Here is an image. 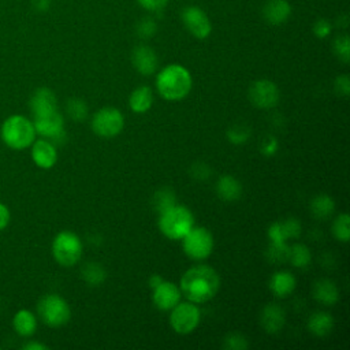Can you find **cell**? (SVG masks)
Here are the masks:
<instances>
[{"label":"cell","mask_w":350,"mask_h":350,"mask_svg":"<svg viewBox=\"0 0 350 350\" xmlns=\"http://www.w3.org/2000/svg\"><path fill=\"white\" fill-rule=\"evenodd\" d=\"M220 287L217 272L205 264L187 269L180 278V293L193 304H204L212 299Z\"/></svg>","instance_id":"6da1fadb"},{"label":"cell","mask_w":350,"mask_h":350,"mask_svg":"<svg viewBox=\"0 0 350 350\" xmlns=\"http://www.w3.org/2000/svg\"><path fill=\"white\" fill-rule=\"evenodd\" d=\"M191 75L180 64H168L164 67L157 78L156 88L160 96L168 101H179L185 98L191 89Z\"/></svg>","instance_id":"7a4b0ae2"},{"label":"cell","mask_w":350,"mask_h":350,"mask_svg":"<svg viewBox=\"0 0 350 350\" xmlns=\"http://www.w3.org/2000/svg\"><path fill=\"white\" fill-rule=\"evenodd\" d=\"M3 142L15 150H22L36 141V129L31 120L23 115L8 116L0 129Z\"/></svg>","instance_id":"3957f363"},{"label":"cell","mask_w":350,"mask_h":350,"mask_svg":"<svg viewBox=\"0 0 350 350\" xmlns=\"http://www.w3.org/2000/svg\"><path fill=\"white\" fill-rule=\"evenodd\" d=\"M194 227V217L189 208L175 204L160 213L159 228L170 239H182Z\"/></svg>","instance_id":"277c9868"},{"label":"cell","mask_w":350,"mask_h":350,"mask_svg":"<svg viewBox=\"0 0 350 350\" xmlns=\"http://www.w3.org/2000/svg\"><path fill=\"white\" fill-rule=\"evenodd\" d=\"M82 242L79 237L71 231H60L52 242L53 258L63 267L75 265L82 256Z\"/></svg>","instance_id":"5b68a950"},{"label":"cell","mask_w":350,"mask_h":350,"mask_svg":"<svg viewBox=\"0 0 350 350\" xmlns=\"http://www.w3.org/2000/svg\"><path fill=\"white\" fill-rule=\"evenodd\" d=\"M37 312L41 320L49 327L64 325L71 317L67 301L57 294L44 295L37 304Z\"/></svg>","instance_id":"8992f818"},{"label":"cell","mask_w":350,"mask_h":350,"mask_svg":"<svg viewBox=\"0 0 350 350\" xmlns=\"http://www.w3.org/2000/svg\"><path fill=\"white\" fill-rule=\"evenodd\" d=\"M183 252L193 260H204L213 250V237L205 227H193L182 238Z\"/></svg>","instance_id":"52a82bcc"},{"label":"cell","mask_w":350,"mask_h":350,"mask_svg":"<svg viewBox=\"0 0 350 350\" xmlns=\"http://www.w3.org/2000/svg\"><path fill=\"white\" fill-rule=\"evenodd\" d=\"M124 126L123 113L115 107H104L98 109L92 119V130L94 134L105 138L118 135Z\"/></svg>","instance_id":"ba28073f"},{"label":"cell","mask_w":350,"mask_h":350,"mask_svg":"<svg viewBox=\"0 0 350 350\" xmlns=\"http://www.w3.org/2000/svg\"><path fill=\"white\" fill-rule=\"evenodd\" d=\"M201 312L193 302H182L176 304L171 309L170 324L175 332L186 335L197 328L200 324Z\"/></svg>","instance_id":"9c48e42d"},{"label":"cell","mask_w":350,"mask_h":350,"mask_svg":"<svg viewBox=\"0 0 350 350\" xmlns=\"http://www.w3.org/2000/svg\"><path fill=\"white\" fill-rule=\"evenodd\" d=\"M33 124L36 129V134L49 139L55 146L56 144H63L66 138L64 120L59 111L41 116H34Z\"/></svg>","instance_id":"30bf717a"},{"label":"cell","mask_w":350,"mask_h":350,"mask_svg":"<svg viewBox=\"0 0 350 350\" xmlns=\"http://www.w3.org/2000/svg\"><path fill=\"white\" fill-rule=\"evenodd\" d=\"M182 22L185 27L190 31L191 36H194L198 40L206 38L212 31V23L208 18V15L196 5H189L182 10Z\"/></svg>","instance_id":"8fae6325"},{"label":"cell","mask_w":350,"mask_h":350,"mask_svg":"<svg viewBox=\"0 0 350 350\" xmlns=\"http://www.w3.org/2000/svg\"><path fill=\"white\" fill-rule=\"evenodd\" d=\"M279 97L278 86L268 79H258L249 88V98L257 108H273L279 103Z\"/></svg>","instance_id":"7c38bea8"},{"label":"cell","mask_w":350,"mask_h":350,"mask_svg":"<svg viewBox=\"0 0 350 350\" xmlns=\"http://www.w3.org/2000/svg\"><path fill=\"white\" fill-rule=\"evenodd\" d=\"M31 159L42 170L52 168L57 160L56 146L49 139H37L31 144Z\"/></svg>","instance_id":"4fadbf2b"},{"label":"cell","mask_w":350,"mask_h":350,"mask_svg":"<svg viewBox=\"0 0 350 350\" xmlns=\"http://www.w3.org/2000/svg\"><path fill=\"white\" fill-rule=\"evenodd\" d=\"M180 299V288L172 282L163 280L153 288V302L160 310H171Z\"/></svg>","instance_id":"5bb4252c"},{"label":"cell","mask_w":350,"mask_h":350,"mask_svg":"<svg viewBox=\"0 0 350 350\" xmlns=\"http://www.w3.org/2000/svg\"><path fill=\"white\" fill-rule=\"evenodd\" d=\"M131 62L135 70L142 75H152L159 66V59L156 52L148 45L135 46L131 55Z\"/></svg>","instance_id":"9a60e30c"},{"label":"cell","mask_w":350,"mask_h":350,"mask_svg":"<svg viewBox=\"0 0 350 350\" xmlns=\"http://www.w3.org/2000/svg\"><path fill=\"white\" fill-rule=\"evenodd\" d=\"M30 109L34 116L46 115L57 111V98L48 88H38L30 97Z\"/></svg>","instance_id":"2e32d148"},{"label":"cell","mask_w":350,"mask_h":350,"mask_svg":"<svg viewBox=\"0 0 350 350\" xmlns=\"http://www.w3.org/2000/svg\"><path fill=\"white\" fill-rule=\"evenodd\" d=\"M291 15V5L287 0H268L262 7V16L269 25H282Z\"/></svg>","instance_id":"e0dca14e"},{"label":"cell","mask_w":350,"mask_h":350,"mask_svg":"<svg viewBox=\"0 0 350 350\" xmlns=\"http://www.w3.org/2000/svg\"><path fill=\"white\" fill-rule=\"evenodd\" d=\"M260 320H261L262 328L268 334H276L283 328L286 323V314L280 305L268 304L267 306H264Z\"/></svg>","instance_id":"ac0fdd59"},{"label":"cell","mask_w":350,"mask_h":350,"mask_svg":"<svg viewBox=\"0 0 350 350\" xmlns=\"http://www.w3.org/2000/svg\"><path fill=\"white\" fill-rule=\"evenodd\" d=\"M295 284H297V280L294 275L288 271H279L273 273L269 280L271 291L279 298H284L290 295L294 291Z\"/></svg>","instance_id":"d6986e66"},{"label":"cell","mask_w":350,"mask_h":350,"mask_svg":"<svg viewBox=\"0 0 350 350\" xmlns=\"http://www.w3.org/2000/svg\"><path fill=\"white\" fill-rule=\"evenodd\" d=\"M313 298L323 305H334L339 299L336 284L328 279H320L313 284Z\"/></svg>","instance_id":"ffe728a7"},{"label":"cell","mask_w":350,"mask_h":350,"mask_svg":"<svg viewBox=\"0 0 350 350\" xmlns=\"http://www.w3.org/2000/svg\"><path fill=\"white\" fill-rule=\"evenodd\" d=\"M12 327L21 336H31L37 329V317L27 309H21L12 319Z\"/></svg>","instance_id":"44dd1931"},{"label":"cell","mask_w":350,"mask_h":350,"mask_svg":"<svg viewBox=\"0 0 350 350\" xmlns=\"http://www.w3.org/2000/svg\"><path fill=\"white\" fill-rule=\"evenodd\" d=\"M216 193L224 201H235L242 194V185L231 175H223L216 183Z\"/></svg>","instance_id":"7402d4cb"},{"label":"cell","mask_w":350,"mask_h":350,"mask_svg":"<svg viewBox=\"0 0 350 350\" xmlns=\"http://www.w3.org/2000/svg\"><path fill=\"white\" fill-rule=\"evenodd\" d=\"M153 104V92L149 86H138L131 94L129 100L130 108L135 113H144L150 109Z\"/></svg>","instance_id":"603a6c76"},{"label":"cell","mask_w":350,"mask_h":350,"mask_svg":"<svg viewBox=\"0 0 350 350\" xmlns=\"http://www.w3.org/2000/svg\"><path fill=\"white\" fill-rule=\"evenodd\" d=\"M308 328L316 336H327L334 328V319L327 312H316L309 317Z\"/></svg>","instance_id":"cb8c5ba5"},{"label":"cell","mask_w":350,"mask_h":350,"mask_svg":"<svg viewBox=\"0 0 350 350\" xmlns=\"http://www.w3.org/2000/svg\"><path fill=\"white\" fill-rule=\"evenodd\" d=\"M335 211V202L328 194H319L310 202V212L316 219L325 220Z\"/></svg>","instance_id":"d4e9b609"},{"label":"cell","mask_w":350,"mask_h":350,"mask_svg":"<svg viewBox=\"0 0 350 350\" xmlns=\"http://www.w3.org/2000/svg\"><path fill=\"white\" fill-rule=\"evenodd\" d=\"M288 261L295 268L308 267L312 261V254H310L309 247H306L302 243H295V245L290 246V249H288Z\"/></svg>","instance_id":"484cf974"},{"label":"cell","mask_w":350,"mask_h":350,"mask_svg":"<svg viewBox=\"0 0 350 350\" xmlns=\"http://www.w3.org/2000/svg\"><path fill=\"white\" fill-rule=\"evenodd\" d=\"M81 273H82L83 280L90 286H100L105 280V276H107L104 268L97 262L85 264Z\"/></svg>","instance_id":"4316f807"},{"label":"cell","mask_w":350,"mask_h":350,"mask_svg":"<svg viewBox=\"0 0 350 350\" xmlns=\"http://www.w3.org/2000/svg\"><path fill=\"white\" fill-rule=\"evenodd\" d=\"M176 204L175 193L170 189H161L153 196V206L159 213H163L164 211L170 209Z\"/></svg>","instance_id":"83f0119b"},{"label":"cell","mask_w":350,"mask_h":350,"mask_svg":"<svg viewBox=\"0 0 350 350\" xmlns=\"http://www.w3.org/2000/svg\"><path fill=\"white\" fill-rule=\"evenodd\" d=\"M332 234L340 242H347L350 238V217L347 213L339 215L332 223Z\"/></svg>","instance_id":"f1b7e54d"},{"label":"cell","mask_w":350,"mask_h":350,"mask_svg":"<svg viewBox=\"0 0 350 350\" xmlns=\"http://www.w3.org/2000/svg\"><path fill=\"white\" fill-rule=\"evenodd\" d=\"M288 249L290 246L286 245V242H272L269 243L267 249V258L271 262L282 264L288 260Z\"/></svg>","instance_id":"f546056e"},{"label":"cell","mask_w":350,"mask_h":350,"mask_svg":"<svg viewBox=\"0 0 350 350\" xmlns=\"http://www.w3.org/2000/svg\"><path fill=\"white\" fill-rule=\"evenodd\" d=\"M67 113L71 119L82 122L88 116V105L81 98H70L67 103Z\"/></svg>","instance_id":"4dcf8cb0"},{"label":"cell","mask_w":350,"mask_h":350,"mask_svg":"<svg viewBox=\"0 0 350 350\" xmlns=\"http://www.w3.org/2000/svg\"><path fill=\"white\" fill-rule=\"evenodd\" d=\"M334 52L339 60L347 63L350 60V41L347 34L338 36L334 41Z\"/></svg>","instance_id":"1f68e13d"},{"label":"cell","mask_w":350,"mask_h":350,"mask_svg":"<svg viewBox=\"0 0 350 350\" xmlns=\"http://www.w3.org/2000/svg\"><path fill=\"white\" fill-rule=\"evenodd\" d=\"M137 34L139 38H144V40H148L150 37H153L157 31V23L153 18L150 16H145L142 19H139V22L137 23Z\"/></svg>","instance_id":"d6a6232c"},{"label":"cell","mask_w":350,"mask_h":350,"mask_svg":"<svg viewBox=\"0 0 350 350\" xmlns=\"http://www.w3.org/2000/svg\"><path fill=\"white\" fill-rule=\"evenodd\" d=\"M247 346V339L242 334L232 332L224 338V349L227 350H246Z\"/></svg>","instance_id":"836d02e7"},{"label":"cell","mask_w":350,"mask_h":350,"mask_svg":"<svg viewBox=\"0 0 350 350\" xmlns=\"http://www.w3.org/2000/svg\"><path fill=\"white\" fill-rule=\"evenodd\" d=\"M227 137L232 144L239 145V144H245L247 141V138L250 137V131L247 127H245L242 124H237L227 131Z\"/></svg>","instance_id":"e575fe53"},{"label":"cell","mask_w":350,"mask_h":350,"mask_svg":"<svg viewBox=\"0 0 350 350\" xmlns=\"http://www.w3.org/2000/svg\"><path fill=\"white\" fill-rule=\"evenodd\" d=\"M282 227H283L286 239L298 238L299 234H301V224H299V221H298L297 219H294V217H290V219L282 221Z\"/></svg>","instance_id":"d590c367"},{"label":"cell","mask_w":350,"mask_h":350,"mask_svg":"<svg viewBox=\"0 0 350 350\" xmlns=\"http://www.w3.org/2000/svg\"><path fill=\"white\" fill-rule=\"evenodd\" d=\"M331 30H332L331 23H329L327 19H324V18H320V19H317V21L313 23V33H314V36L319 37V38H325V37H328L329 33H331Z\"/></svg>","instance_id":"8d00e7d4"},{"label":"cell","mask_w":350,"mask_h":350,"mask_svg":"<svg viewBox=\"0 0 350 350\" xmlns=\"http://www.w3.org/2000/svg\"><path fill=\"white\" fill-rule=\"evenodd\" d=\"M138 4L150 12H160L165 8L168 0H137Z\"/></svg>","instance_id":"74e56055"},{"label":"cell","mask_w":350,"mask_h":350,"mask_svg":"<svg viewBox=\"0 0 350 350\" xmlns=\"http://www.w3.org/2000/svg\"><path fill=\"white\" fill-rule=\"evenodd\" d=\"M268 237L272 242H286V235L282 227V221H276L273 224H271L269 230H268Z\"/></svg>","instance_id":"f35d334b"},{"label":"cell","mask_w":350,"mask_h":350,"mask_svg":"<svg viewBox=\"0 0 350 350\" xmlns=\"http://www.w3.org/2000/svg\"><path fill=\"white\" fill-rule=\"evenodd\" d=\"M335 90L343 96V97H347L349 93H350V79L346 74L343 75H339L336 79H335Z\"/></svg>","instance_id":"ab89813d"},{"label":"cell","mask_w":350,"mask_h":350,"mask_svg":"<svg viewBox=\"0 0 350 350\" xmlns=\"http://www.w3.org/2000/svg\"><path fill=\"white\" fill-rule=\"evenodd\" d=\"M191 175L196 176L197 179H206V178H209V168H208L205 164L196 163V164L193 165Z\"/></svg>","instance_id":"60d3db41"},{"label":"cell","mask_w":350,"mask_h":350,"mask_svg":"<svg viewBox=\"0 0 350 350\" xmlns=\"http://www.w3.org/2000/svg\"><path fill=\"white\" fill-rule=\"evenodd\" d=\"M10 219H11V213H10L8 206L5 204L0 202V231H3L8 226Z\"/></svg>","instance_id":"b9f144b4"},{"label":"cell","mask_w":350,"mask_h":350,"mask_svg":"<svg viewBox=\"0 0 350 350\" xmlns=\"http://www.w3.org/2000/svg\"><path fill=\"white\" fill-rule=\"evenodd\" d=\"M31 5L38 12H45L51 7V0H31Z\"/></svg>","instance_id":"7bdbcfd3"},{"label":"cell","mask_w":350,"mask_h":350,"mask_svg":"<svg viewBox=\"0 0 350 350\" xmlns=\"http://www.w3.org/2000/svg\"><path fill=\"white\" fill-rule=\"evenodd\" d=\"M23 349L25 350H46L48 349V346H45V345H42V343H40V342H27V343H25L23 345Z\"/></svg>","instance_id":"ee69618b"},{"label":"cell","mask_w":350,"mask_h":350,"mask_svg":"<svg viewBox=\"0 0 350 350\" xmlns=\"http://www.w3.org/2000/svg\"><path fill=\"white\" fill-rule=\"evenodd\" d=\"M275 150H276V141H275L273 138H271L269 144H268V145H265L264 152H265L267 154H272V153H275Z\"/></svg>","instance_id":"f6af8a7d"},{"label":"cell","mask_w":350,"mask_h":350,"mask_svg":"<svg viewBox=\"0 0 350 350\" xmlns=\"http://www.w3.org/2000/svg\"><path fill=\"white\" fill-rule=\"evenodd\" d=\"M161 282H163V278H161L160 275H152L150 279H149V286H150L152 288H154V287L159 286Z\"/></svg>","instance_id":"bcb514c9"}]
</instances>
